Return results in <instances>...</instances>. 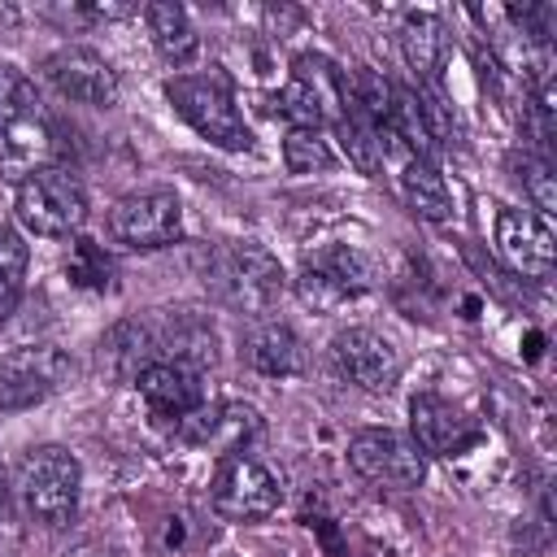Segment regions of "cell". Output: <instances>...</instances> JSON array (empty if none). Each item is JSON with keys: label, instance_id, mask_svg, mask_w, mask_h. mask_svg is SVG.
Instances as JSON below:
<instances>
[{"label": "cell", "instance_id": "obj_1", "mask_svg": "<svg viewBox=\"0 0 557 557\" xmlns=\"http://www.w3.org/2000/svg\"><path fill=\"white\" fill-rule=\"evenodd\" d=\"M57 152L61 139L44 96L17 65L0 61V178L26 183L30 174L48 170Z\"/></svg>", "mask_w": 557, "mask_h": 557}, {"label": "cell", "instance_id": "obj_2", "mask_svg": "<svg viewBox=\"0 0 557 557\" xmlns=\"http://www.w3.org/2000/svg\"><path fill=\"white\" fill-rule=\"evenodd\" d=\"M200 274H205V287L239 313H265L287 292V274L278 257L265 252L261 244H218L205 252Z\"/></svg>", "mask_w": 557, "mask_h": 557}, {"label": "cell", "instance_id": "obj_3", "mask_svg": "<svg viewBox=\"0 0 557 557\" xmlns=\"http://www.w3.org/2000/svg\"><path fill=\"white\" fill-rule=\"evenodd\" d=\"M165 100L200 139H209L226 152L252 148V131H248L244 113L235 109L231 83L222 74H178L165 83Z\"/></svg>", "mask_w": 557, "mask_h": 557}, {"label": "cell", "instance_id": "obj_4", "mask_svg": "<svg viewBox=\"0 0 557 557\" xmlns=\"http://www.w3.org/2000/svg\"><path fill=\"white\" fill-rule=\"evenodd\" d=\"M78 487H83V466L61 444H39L17 461L13 492L35 522H48V527L70 522L78 505Z\"/></svg>", "mask_w": 557, "mask_h": 557}, {"label": "cell", "instance_id": "obj_5", "mask_svg": "<svg viewBox=\"0 0 557 557\" xmlns=\"http://www.w3.org/2000/svg\"><path fill=\"white\" fill-rule=\"evenodd\" d=\"M13 213H17V222L30 235L65 239V235H74L87 222V191H83V183L70 170L48 165V170L30 174L26 183H17Z\"/></svg>", "mask_w": 557, "mask_h": 557}, {"label": "cell", "instance_id": "obj_6", "mask_svg": "<svg viewBox=\"0 0 557 557\" xmlns=\"http://www.w3.org/2000/svg\"><path fill=\"white\" fill-rule=\"evenodd\" d=\"M348 466L379 483V487H396L409 492L426 479V453L413 444V435L392 431V426H366L348 440Z\"/></svg>", "mask_w": 557, "mask_h": 557}, {"label": "cell", "instance_id": "obj_7", "mask_svg": "<svg viewBox=\"0 0 557 557\" xmlns=\"http://www.w3.org/2000/svg\"><path fill=\"white\" fill-rule=\"evenodd\" d=\"M370 283H374L370 261L348 244H331V248H318L313 257H305V265L296 274V296L309 309L331 313L344 300H357L361 292H370Z\"/></svg>", "mask_w": 557, "mask_h": 557}, {"label": "cell", "instance_id": "obj_8", "mask_svg": "<svg viewBox=\"0 0 557 557\" xmlns=\"http://www.w3.org/2000/svg\"><path fill=\"white\" fill-rule=\"evenodd\" d=\"M178 231H183V205L170 187L131 191L109 209V235L122 248H139V252L165 248L178 239Z\"/></svg>", "mask_w": 557, "mask_h": 557}, {"label": "cell", "instance_id": "obj_9", "mask_svg": "<svg viewBox=\"0 0 557 557\" xmlns=\"http://www.w3.org/2000/svg\"><path fill=\"white\" fill-rule=\"evenodd\" d=\"M70 383V357L57 344H26L0 357V409H30Z\"/></svg>", "mask_w": 557, "mask_h": 557}, {"label": "cell", "instance_id": "obj_10", "mask_svg": "<svg viewBox=\"0 0 557 557\" xmlns=\"http://www.w3.org/2000/svg\"><path fill=\"white\" fill-rule=\"evenodd\" d=\"M213 509L231 522H252L278 509V479L252 461V457H222L218 474H213V492H209Z\"/></svg>", "mask_w": 557, "mask_h": 557}, {"label": "cell", "instance_id": "obj_11", "mask_svg": "<svg viewBox=\"0 0 557 557\" xmlns=\"http://www.w3.org/2000/svg\"><path fill=\"white\" fill-rule=\"evenodd\" d=\"M331 361L335 370L366 387V392H392L396 379H400V352L387 335L370 331V326H348L331 339Z\"/></svg>", "mask_w": 557, "mask_h": 557}, {"label": "cell", "instance_id": "obj_12", "mask_svg": "<svg viewBox=\"0 0 557 557\" xmlns=\"http://www.w3.org/2000/svg\"><path fill=\"white\" fill-rule=\"evenodd\" d=\"M44 74H48V83L65 96V100H74V104H91V109H109L113 100H117V70L100 57V52H91V48H61V52H52L48 61H44Z\"/></svg>", "mask_w": 557, "mask_h": 557}, {"label": "cell", "instance_id": "obj_13", "mask_svg": "<svg viewBox=\"0 0 557 557\" xmlns=\"http://www.w3.org/2000/svg\"><path fill=\"white\" fill-rule=\"evenodd\" d=\"M496 248L518 278L544 283L553 274V226L540 213L500 209L496 213Z\"/></svg>", "mask_w": 557, "mask_h": 557}, {"label": "cell", "instance_id": "obj_14", "mask_svg": "<svg viewBox=\"0 0 557 557\" xmlns=\"http://www.w3.org/2000/svg\"><path fill=\"white\" fill-rule=\"evenodd\" d=\"M178 435L187 444H200V448H213L222 457H239L257 435H261V413L252 405H218V409H196L178 422Z\"/></svg>", "mask_w": 557, "mask_h": 557}, {"label": "cell", "instance_id": "obj_15", "mask_svg": "<svg viewBox=\"0 0 557 557\" xmlns=\"http://www.w3.org/2000/svg\"><path fill=\"white\" fill-rule=\"evenodd\" d=\"M409 413H413V444L422 453H440V457H453V453H466L474 440H479V426L457 409L448 405L444 396L435 392H418L409 400Z\"/></svg>", "mask_w": 557, "mask_h": 557}, {"label": "cell", "instance_id": "obj_16", "mask_svg": "<svg viewBox=\"0 0 557 557\" xmlns=\"http://www.w3.org/2000/svg\"><path fill=\"white\" fill-rule=\"evenodd\" d=\"M139 396L148 400V409L157 418H174L183 422L187 413H196L205 405V392H200V374L178 366V361H152L139 379H135Z\"/></svg>", "mask_w": 557, "mask_h": 557}, {"label": "cell", "instance_id": "obj_17", "mask_svg": "<svg viewBox=\"0 0 557 557\" xmlns=\"http://www.w3.org/2000/svg\"><path fill=\"white\" fill-rule=\"evenodd\" d=\"M244 357L257 374H270V379H292L305 370L309 352H305V339L287 326V322H257L248 335H244Z\"/></svg>", "mask_w": 557, "mask_h": 557}, {"label": "cell", "instance_id": "obj_18", "mask_svg": "<svg viewBox=\"0 0 557 557\" xmlns=\"http://www.w3.org/2000/svg\"><path fill=\"white\" fill-rule=\"evenodd\" d=\"M400 191H405V200H409V209L418 218H426V222H448L453 218V191H448L444 174L426 157H405Z\"/></svg>", "mask_w": 557, "mask_h": 557}, {"label": "cell", "instance_id": "obj_19", "mask_svg": "<svg viewBox=\"0 0 557 557\" xmlns=\"http://www.w3.org/2000/svg\"><path fill=\"white\" fill-rule=\"evenodd\" d=\"M161 348H157V335L144 326V322H117L113 331H109V339L100 344V357L109 361V370L117 374V379H139L152 361H161L157 357Z\"/></svg>", "mask_w": 557, "mask_h": 557}, {"label": "cell", "instance_id": "obj_20", "mask_svg": "<svg viewBox=\"0 0 557 557\" xmlns=\"http://www.w3.org/2000/svg\"><path fill=\"white\" fill-rule=\"evenodd\" d=\"M144 17H148V35H152L157 52H161L170 65H187V61H196V52H200V35H196L191 17H187L178 4H165V0H161V4H148Z\"/></svg>", "mask_w": 557, "mask_h": 557}, {"label": "cell", "instance_id": "obj_21", "mask_svg": "<svg viewBox=\"0 0 557 557\" xmlns=\"http://www.w3.org/2000/svg\"><path fill=\"white\" fill-rule=\"evenodd\" d=\"M400 48H405L409 70L431 83L435 70H440V61H444V26H440V17H431V13H409V17L400 22Z\"/></svg>", "mask_w": 557, "mask_h": 557}, {"label": "cell", "instance_id": "obj_22", "mask_svg": "<svg viewBox=\"0 0 557 557\" xmlns=\"http://www.w3.org/2000/svg\"><path fill=\"white\" fill-rule=\"evenodd\" d=\"M26 239L0 222V322H9V313L17 309L22 300V287H26Z\"/></svg>", "mask_w": 557, "mask_h": 557}, {"label": "cell", "instance_id": "obj_23", "mask_svg": "<svg viewBox=\"0 0 557 557\" xmlns=\"http://www.w3.org/2000/svg\"><path fill=\"white\" fill-rule=\"evenodd\" d=\"M283 165L292 174H313V170H331L335 152L322 139V131H287L283 135Z\"/></svg>", "mask_w": 557, "mask_h": 557}, {"label": "cell", "instance_id": "obj_24", "mask_svg": "<svg viewBox=\"0 0 557 557\" xmlns=\"http://www.w3.org/2000/svg\"><path fill=\"white\" fill-rule=\"evenodd\" d=\"M274 104H278V117H283L292 131H322V122H326L318 96H313L300 78H287L283 91L274 96Z\"/></svg>", "mask_w": 557, "mask_h": 557}, {"label": "cell", "instance_id": "obj_25", "mask_svg": "<svg viewBox=\"0 0 557 557\" xmlns=\"http://www.w3.org/2000/svg\"><path fill=\"white\" fill-rule=\"evenodd\" d=\"M65 274L78 283V287H113V261L91 244V239H74L70 244V257H65Z\"/></svg>", "mask_w": 557, "mask_h": 557}, {"label": "cell", "instance_id": "obj_26", "mask_svg": "<svg viewBox=\"0 0 557 557\" xmlns=\"http://www.w3.org/2000/svg\"><path fill=\"white\" fill-rule=\"evenodd\" d=\"M522 183H527V196L535 200L540 218H553V209H557V174H553V161H544L540 152H527L522 157Z\"/></svg>", "mask_w": 557, "mask_h": 557}, {"label": "cell", "instance_id": "obj_27", "mask_svg": "<svg viewBox=\"0 0 557 557\" xmlns=\"http://www.w3.org/2000/svg\"><path fill=\"white\" fill-rule=\"evenodd\" d=\"M4 505H9V470H4V457H0V518H4Z\"/></svg>", "mask_w": 557, "mask_h": 557}, {"label": "cell", "instance_id": "obj_28", "mask_svg": "<svg viewBox=\"0 0 557 557\" xmlns=\"http://www.w3.org/2000/svg\"><path fill=\"white\" fill-rule=\"evenodd\" d=\"M17 17H22V13H17L13 4H0V30H4V26H13Z\"/></svg>", "mask_w": 557, "mask_h": 557}]
</instances>
